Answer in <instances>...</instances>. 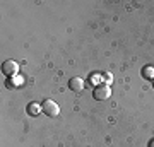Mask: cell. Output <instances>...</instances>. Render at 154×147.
Wrapping results in <instances>:
<instances>
[{
  "instance_id": "cell-1",
  "label": "cell",
  "mask_w": 154,
  "mask_h": 147,
  "mask_svg": "<svg viewBox=\"0 0 154 147\" xmlns=\"http://www.w3.org/2000/svg\"><path fill=\"white\" fill-rule=\"evenodd\" d=\"M94 99H98V101H105L111 96V89L108 84H99V86L94 87V93H93Z\"/></svg>"
},
{
  "instance_id": "cell-2",
  "label": "cell",
  "mask_w": 154,
  "mask_h": 147,
  "mask_svg": "<svg viewBox=\"0 0 154 147\" xmlns=\"http://www.w3.org/2000/svg\"><path fill=\"white\" fill-rule=\"evenodd\" d=\"M41 109H43L45 115H48V116H57V115L60 113V106H58L55 101H51V99H45L43 103H41Z\"/></svg>"
},
{
  "instance_id": "cell-3",
  "label": "cell",
  "mask_w": 154,
  "mask_h": 147,
  "mask_svg": "<svg viewBox=\"0 0 154 147\" xmlns=\"http://www.w3.org/2000/svg\"><path fill=\"white\" fill-rule=\"evenodd\" d=\"M2 72H4L5 75H11V77L17 75V72H19V65H17V62H14V60L4 62V65H2Z\"/></svg>"
},
{
  "instance_id": "cell-4",
  "label": "cell",
  "mask_w": 154,
  "mask_h": 147,
  "mask_svg": "<svg viewBox=\"0 0 154 147\" xmlns=\"http://www.w3.org/2000/svg\"><path fill=\"white\" fill-rule=\"evenodd\" d=\"M69 87L72 89V93H81L84 89V81L81 77H72L69 81Z\"/></svg>"
},
{
  "instance_id": "cell-5",
  "label": "cell",
  "mask_w": 154,
  "mask_h": 147,
  "mask_svg": "<svg viewBox=\"0 0 154 147\" xmlns=\"http://www.w3.org/2000/svg\"><path fill=\"white\" fill-rule=\"evenodd\" d=\"M22 84H24V79H22L21 75H14L7 81V86L9 87H19V86H22Z\"/></svg>"
},
{
  "instance_id": "cell-6",
  "label": "cell",
  "mask_w": 154,
  "mask_h": 147,
  "mask_svg": "<svg viewBox=\"0 0 154 147\" xmlns=\"http://www.w3.org/2000/svg\"><path fill=\"white\" fill-rule=\"evenodd\" d=\"M26 111H28V115H33V116H36V115H39V111H43V109H41V104L31 103V104H28Z\"/></svg>"
},
{
  "instance_id": "cell-7",
  "label": "cell",
  "mask_w": 154,
  "mask_h": 147,
  "mask_svg": "<svg viewBox=\"0 0 154 147\" xmlns=\"http://www.w3.org/2000/svg\"><path fill=\"white\" fill-rule=\"evenodd\" d=\"M142 75L146 79H154V67H146L142 70Z\"/></svg>"
},
{
  "instance_id": "cell-8",
  "label": "cell",
  "mask_w": 154,
  "mask_h": 147,
  "mask_svg": "<svg viewBox=\"0 0 154 147\" xmlns=\"http://www.w3.org/2000/svg\"><path fill=\"white\" fill-rule=\"evenodd\" d=\"M91 81H93V84H96V86H99L103 79H101V75H93V77H91Z\"/></svg>"
},
{
  "instance_id": "cell-9",
  "label": "cell",
  "mask_w": 154,
  "mask_h": 147,
  "mask_svg": "<svg viewBox=\"0 0 154 147\" xmlns=\"http://www.w3.org/2000/svg\"><path fill=\"white\" fill-rule=\"evenodd\" d=\"M152 86H154V79H152Z\"/></svg>"
}]
</instances>
